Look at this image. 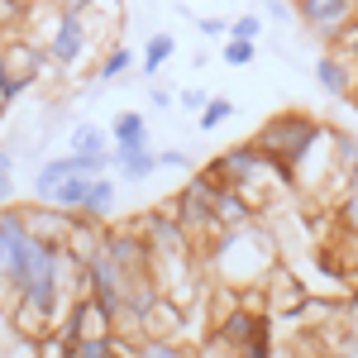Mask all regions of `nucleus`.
Wrapping results in <instances>:
<instances>
[{
	"mask_svg": "<svg viewBox=\"0 0 358 358\" xmlns=\"http://www.w3.org/2000/svg\"><path fill=\"white\" fill-rule=\"evenodd\" d=\"M349 339L358 344V310H349Z\"/></svg>",
	"mask_w": 358,
	"mask_h": 358,
	"instance_id": "33",
	"label": "nucleus"
},
{
	"mask_svg": "<svg viewBox=\"0 0 358 358\" xmlns=\"http://www.w3.org/2000/svg\"><path fill=\"white\" fill-rule=\"evenodd\" d=\"M253 206H248L244 196L234 192V187H224V192H215V229L220 234H229V229H244V224H253Z\"/></svg>",
	"mask_w": 358,
	"mask_h": 358,
	"instance_id": "12",
	"label": "nucleus"
},
{
	"mask_svg": "<svg viewBox=\"0 0 358 358\" xmlns=\"http://www.w3.org/2000/svg\"><path fill=\"white\" fill-rule=\"evenodd\" d=\"M277 339H273V315H263V325L253 330V339H248L244 349H239V358H273Z\"/></svg>",
	"mask_w": 358,
	"mask_h": 358,
	"instance_id": "20",
	"label": "nucleus"
},
{
	"mask_svg": "<svg viewBox=\"0 0 358 358\" xmlns=\"http://www.w3.org/2000/svg\"><path fill=\"white\" fill-rule=\"evenodd\" d=\"M268 15H273V20H292V5H287V0H268Z\"/></svg>",
	"mask_w": 358,
	"mask_h": 358,
	"instance_id": "32",
	"label": "nucleus"
},
{
	"mask_svg": "<svg viewBox=\"0 0 358 358\" xmlns=\"http://www.w3.org/2000/svg\"><path fill=\"white\" fill-rule=\"evenodd\" d=\"M129 67H138V57L129 53L124 43H115L110 53L96 62V77H101V82H120V77H129Z\"/></svg>",
	"mask_w": 358,
	"mask_h": 358,
	"instance_id": "19",
	"label": "nucleus"
},
{
	"mask_svg": "<svg viewBox=\"0 0 358 358\" xmlns=\"http://www.w3.org/2000/svg\"><path fill=\"white\" fill-rule=\"evenodd\" d=\"M110 148L115 153H138V148H153V134H148V120L138 110H120L110 124Z\"/></svg>",
	"mask_w": 358,
	"mask_h": 358,
	"instance_id": "10",
	"label": "nucleus"
},
{
	"mask_svg": "<svg viewBox=\"0 0 358 358\" xmlns=\"http://www.w3.org/2000/svg\"><path fill=\"white\" fill-rule=\"evenodd\" d=\"M148 101H153V110H167V106H177V96H172L167 86H153V96H148Z\"/></svg>",
	"mask_w": 358,
	"mask_h": 358,
	"instance_id": "30",
	"label": "nucleus"
},
{
	"mask_svg": "<svg viewBox=\"0 0 358 358\" xmlns=\"http://www.w3.org/2000/svg\"><path fill=\"white\" fill-rule=\"evenodd\" d=\"M57 10H72V15H91V5H96V0H53Z\"/></svg>",
	"mask_w": 358,
	"mask_h": 358,
	"instance_id": "31",
	"label": "nucleus"
},
{
	"mask_svg": "<svg viewBox=\"0 0 358 358\" xmlns=\"http://www.w3.org/2000/svg\"><path fill=\"white\" fill-rule=\"evenodd\" d=\"M10 196H15V153L0 148V206H10Z\"/></svg>",
	"mask_w": 358,
	"mask_h": 358,
	"instance_id": "23",
	"label": "nucleus"
},
{
	"mask_svg": "<svg viewBox=\"0 0 358 358\" xmlns=\"http://www.w3.org/2000/svg\"><path fill=\"white\" fill-rule=\"evenodd\" d=\"M206 253H210L215 282H220V287H234V292H253V287L268 282L273 268H277V248L258 224H244V229H229L220 239H210Z\"/></svg>",
	"mask_w": 358,
	"mask_h": 358,
	"instance_id": "1",
	"label": "nucleus"
},
{
	"mask_svg": "<svg viewBox=\"0 0 358 358\" xmlns=\"http://www.w3.org/2000/svg\"><path fill=\"white\" fill-rule=\"evenodd\" d=\"M354 0H296V20H301L315 38H325V43H334L339 38V29L354 20Z\"/></svg>",
	"mask_w": 358,
	"mask_h": 358,
	"instance_id": "6",
	"label": "nucleus"
},
{
	"mask_svg": "<svg viewBox=\"0 0 358 358\" xmlns=\"http://www.w3.org/2000/svg\"><path fill=\"white\" fill-rule=\"evenodd\" d=\"M196 29H201L206 38H229V20H220V15H206V20H196Z\"/></svg>",
	"mask_w": 358,
	"mask_h": 358,
	"instance_id": "28",
	"label": "nucleus"
},
{
	"mask_svg": "<svg viewBox=\"0 0 358 358\" xmlns=\"http://www.w3.org/2000/svg\"><path fill=\"white\" fill-rule=\"evenodd\" d=\"M72 172H86L72 153H57V158H48V163H38V172H34V201H48V196L57 192V182L72 177Z\"/></svg>",
	"mask_w": 358,
	"mask_h": 358,
	"instance_id": "13",
	"label": "nucleus"
},
{
	"mask_svg": "<svg viewBox=\"0 0 358 358\" xmlns=\"http://www.w3.org/2000/svg\"><path fill=\"white\" fill-rule=\"evenodd\" d=\"M67 153L86 167V172H110V129L101 124H77L67 134Z\"/></svg>",
	"mask_w": 358,
	"mask_h": 358,
	"instance_id": "7",
	"label": "nucleus"
},
{
	"mask_svg": "<svg viewBox=\"0 0 358 358\" xmlns=\"http://www.w3.org/2000/svg\"><path fill=\"white\" fill-rule=\"evenodd\" d=\"M172 53H177V38H172V34H153V38L143 43V57H138V72H143V77L153 82V77L163 72L167 62H172Z\"/></svg>",
	"mask_w": 358,
	"mask_h": 358,
	"instance_id": "17",
	"label": "nucleus"
},
{
	"mask_svg": "<svg viewBox=\"0 0 358 358\" xmlns=\"http://www.w3.org/2000/svg\"><path fill=\"white\" fill-rule=\"evenodd\" d=\"M48 57H53L62 72H77L91 53V15H72V10H57L53 29H48Z\"/></svg>",
	"mask_w": 358,
	"mask_h": 358,
	"instance_id": "4",
	"label": "nucleus"
},
{
	"mask_svg": "<svg viewBox=\"0 0 358 358\" xmlns=\"http://www.w3.org/2000/svg\"><path fill=\"white\" fill-rule=\"evenodd\" d=\"M91 177H96V172H72V177H62V182H57V192L48 196L43 206H57V210L77 215V210H82V201H86V187H91Z\"/></svg>",
	"mask_w": 358,
	"mask_h": 358,
	"instance_id": "16",
	"label": "nucleus"
},
{
	"mask_svg": "<svg viewBox=\"0 0 358 358\" xmlns=\"http://www.w3.org/2000/svg\"><path fill=\"white\" fill-rule=\"evenodd\" d=\"M253 48L258 43H248V38H224V62L229 67H248L253 62Z\"/></svg>",
	"mask_w": 358,
	"mask_h": 358,
	"instance_id": "22",
	"label": "nucleus"
},
{
	"mask_svg": "<svg viewBox=\"0 0 358 358\" xmlns=\"http://www.w3.org/2000/svg\"><path fill=\"white\" fill-rule=\"evenodd\" d=\"M206 101H210V96H206L201 86H187V91L177 96V106H182V110H187V115H201V106H206Z\"/></svg>",
	"mask_w": 358,
	"mask_h": 358,
	"instance_id": "27",
	"label": "nucleus"
},
{
	"mask_svg": "<svg viewBox=\"0 0 358 358\" xmlns=\"http://www.w3.org/2000/svg\"><path fill=\"white\" fill-rule=\"evenodd\" d=\"M77 215L91 220V224H110V215H115V177H106V172H96V177H91L86 201H82V210H77Z\"/></svg>",
	"mask_w": 358,
	"mask_h": 358,
	"instance_id": "11",
	"label": "nucleus"
},
{
	"mask_svg": "<svg viewBox=\"0 0 358 358\" xmlns=\"http://www.w3.org/2000/svg\"><path fill=\"white\" fill-rule=\"evenodd\" d=\"M192 358H239V349H229L224 339H215V334H206L201 344L192 349Z\"/></svg>",
	"mask_w": 358,
	"mask_h": 358,
	"instance_id": "24",
	"label": "nucleus"
},
{
	"mask_svg": "<svg viewBox=\"0 0 358 358\" xmlns=\"http://www.w3.org/2000/svg\"><path fill=\"white\" fill-rule=\"evenodd\" d=\"M354 96H358V91H354Z\"/></svg>",
	"mask_w": 358,
	"mask_h": 358,
	"instance_id": "34",
	"label": "nucleus"
},
{
	"mask_svg": "<svg viewBox=\"0 0 358 358\" xmlns=\"http://www.w3.org/2000/svg\"><path fill=\"white\" fill-rule=\"evenodd\" d=\"M129 358H192V349L182 339H172V334H143Z\"/></svg>",
	"mask_w": 358,
	"mask_h": 358,
	"instance_id": "18",
	"label": "nucleus"
},
{
	"mask_svg": "<svg viewBox=\"0 0 358 358\" xmlns=\"http://www.w3.org/2000/svg\"><path fill=\"white\" fill-rule=\"evenodd\" d=\"M320 120L315 115H306V110H277V115H268L263 124H258V134L248 138L253 148H263L273 163H282L287 172H296V163L306 158V148L320 138ZM296 182V177H292Z\"/></svg>",
	"mask_w": 358,
	"mask_h": 358,
	"instance_id": "2",
	"label": "nucleus"
},
{
	"mask_svg": "<svg viewBox=\"0 0 358 358\" xmlns=\"http://www.w3.org/2000/svg\"><path fill=\"white\" fill-rule=\"evenodd\" d=\"M258 34H263V20H258V15H239V20L229 24V38H248V43H258Z\"/></svg>",
	"mask_w": 358,
	"mask_h": 358,
	"instance_id": "25",
	"label": "nucleus"
},
{
	"mask_svg": "<svg viewBox=\"0 0 358 358\" xmlns=\"http://www.w3.org/2000/svg\"><path fill=\"white\" fill-rule=\"evenodd\" d=\"M43 62H48V48H43V43H29V38L0 43V106L20 101L29 86L38 82Z\"/></svg>",
	"mask_w": 358,
	"mask_h": 358,
	"instance_id": "3",
	"label": "nucleus"
},
{
	"mask_svg": "<svg viewBox=\"0 0 358 358\" xmlns=\"http://www.w3.org/2000/svg\"><path fill=\"white\" fill-rule=\"evenodd\" d=\"M315 82H320V91H325V96H334V101H349V96L358 91L354 62H349V57H339L334 48L315 57Z\"/></svg>",
	"mask_w": 358,
	"mask_h": 358,
	"instance_id": "8",
	"label": "nucleus"
},
{
	"mask_svg": "<svg viewBox=\"0 0 358 358\" xmlns=\"http://www.w3.org/2000/svg\"><path fill=\"white\" fill-rule=\"evenodd\" d=\"M334 182H344V192H358V138L349 129H334Z\"/></svg>",
	"mask_w": 358,
	"mask_h": 358,
	"instance_id": "14",
	"label": "nucleus"
},
{
	"mask_svg": "<svg viewBox=\"0 0 358 358\" xmlns=\"http://www.w3.org/2000/svg\"><path fill=\"white\" fill-rule=\"evenodd\" d=\"M57 330L67 334L72 344H77V339H106V334H115V315H110L101 301H96L91 292H86V296H77V301L62 310Z\"/></svg>",
	"mask_w": 358,
	"mask_h": 358,
	"instance_id": "5",
	"label": "nucleus"
},
{
	"mask_svg": "<svg viewBox=\"0 0 358 358\" xmlns=\"http://www.w3.org/2000/svg\"><path fill=\"white\" fill-rule=\"evenodd\" d=\"M196 120H201V129H220L224 120H234V101H229V96H210Z\"/></svg>",
	"mask_w": 358,
	"mask_h": 358,
	"instance_id": "21",
	"label": "nucleus"
},
{
	"mask_svg": "<svg viewBox=\"0 0 358 358\" xmlns=\"http://www.w3.org/2000/svg\"><path fill=\"white\" fill-rule=\"evenodd\" d=\"M339 220L349 234H358V192H344V206H339Z\"/></svg>",
	"mask_w": 358,
	"mask_h": 358,
	"instance_id": "26",
	"label": "nucleus"
},
{
	"mask_svg": "<svg viewBox=\"0 0 358 358\" xmlns=\"http://www.w3.org/2000/svg\"><path fill=\"white\" fill-rule=\"evenodd\" d=\"M110 167L124 182H143V177L158 172V148H138V153H115L110 148Z\"/></svg>",
	"mask_w": 358,
	"mask_h": 358,
	"instance_id": "15",
	"label": "nucleus"
},
{
	"mask_svg": "<svg viewBox=\"0 0 358 358\" xmlns=\"http://www.w3.org/2000/svg\"><path fill=\"white\" fill-rule=\"evenodd\" d=\"M29 239V210L24 206H0V292H5V277L15 263V248Z\"/></svg>",
	"mask_w": 358,
	"mask_h": 358,
	"instance_id": "9",
	"label": "nucleus"
},
{
	"mask_svg": "<svg viewBox=\"0 0 358 358\" xmlns=\"http://www.w3.org/2000/svg\"><path fill=\"white\" fill-rule=\"evenodd\" d=\"M158 167H177V172H182V167H192V163H187L182 148H163V153H158Z\"/></svg>",
	"mask_w": 358,
	"mask_h": 358,
	"instance_id": "29",
	"label": "nucleus"
}]
</instances>
